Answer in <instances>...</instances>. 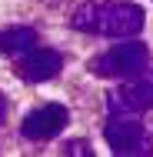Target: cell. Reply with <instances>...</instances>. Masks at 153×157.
Masks as SVG:
<instances>
[{
  "label": "cell",
  "mask_w": 153,
  "mask_h": 157,
  "mask_svg": "<svg viewBox=\"0 0 153 157\" xmlns=\"http://www.w3.org/2000/svg\"><path fill=\"white\" fill-rule=\"evenodd\" d=\"M70 27L103 37H133L143 27V10L137 3H80L70 13Z\"/></svg>",
  "instance_id": "obj_1"
},
{
  "label": "cell",
  "mask_w": 153,
  "mask_h": 157,
  "mask_svg": "<svg viewBox=\"0 0 153 157\" xmlns=\"http://www.w3.org/2000/svg\"><path fill=\"white\" fill-rule=\"evenodd\" d=\"M147 63H150L147 44H140V40H120L117 47H110V50H103L100 57H93L90 70L97 77L130 80V77H137L140 70H147Z\"/></svg>",
  "instance_id": "obj_2"
},
{
  "label": "cell",
  "mask_w": 153,
  "mask_h": 157,
  "mask_svg": "<svg viewBox=\"0 0 153 157\" xmlns=\"http://www.w3.org/2000/svg\"><path fill=\"white\" fill-rule=\"evenodd\" d=\"M103 137H107L110 151L120 157H143L153 151V140L147 134V127L133 114H113L107 121V127H103Z\"/></svg>",
  "instance_id": "obj_3"
},
{
  "label": "cell",
  "mask_w": 153,
  "mask_h": 157,
  "mask_svg": "<svg viewBox=\"0 0 153 157\" xmlns=\"http://www.w3.org/2000/svg\"><path fill=\"white\" fill-rule=\"evenodd\" d=\"M153 107V70H140L130 77V84L110 94V110L113 114H140Z\"/></svg>",
  "instance_id": "obj_4"
},
{
  "label": "cell",
  "mask_w": 153,
  "mask_h": 157,
  "mask_svg": "<svg viewBox=\"0 0 153 157\" xmlns=\"http://www.w3.org/2000/svg\"><path fill=\"white\" fill-rule=\"evenodd\" d=\"M67 121H70V114H67L63 104H43V107H37V110H30L24 117V137L50 140V137H57L67 127Z\"/></svg>",
  "instance_id": "obj_5"
},
{
  "label": "cell",
  "mask_w": 153,
  "mask_h": 157,
  "mask_svg": "<svg viewBox=\"0 0 153 157\" xmlns=\"http://www.w3.org/2000/svg\"><path fill=\"white\" fill-rule=\"evenodd\" d=\"M63 67V57L57 50H47V47H40V50H27L24 54V60L17 67V74L24 77V80H30V84H40V80H50V77H57Z\"/></svg>",
  "instance_id": "obj_6"
},
{
  "label": "cell",
  "mask_w": 153,
  "mask_h": 157,
  "mask_svg": "<svg viewBox=\"0 0 153 157\" xmlns=\"http://www.w3.org/2000/svg\"><path fill=\"white\" fill-rule=\"evenodd\" d=\"M33 44H37V33L30 27H13V30L0 33V54H10V57H20V54L33 50Z\"/></svg>",
  "instance_id": "obj_7"
},
{
  "label": "cell",
  "mask_w": 153,
  "mask_h": 157,
  "mask_svg": "<svg viewBox=\"0 0 153 157\" xmlns=\"http://www.w3.org/2000/svg\"><path fill=\"white\" fill-rule=\"evenodd\" d=\"M63 154H77V157H83V154H90V144H87V140H70V144L63 147Z\"/></svg>",
  "instance_id": "obj_8"
},
{
  "label": "cell",
  "mask_w": 153,
  "mask_h": 157,
  "mask_svg": "<svg viewBox=\"0 0 153 157\" xmlns=\"http://www.w3.org/2000/svg\"><path fill=\"white\" fill-rule=\"evenodd\" d=\"M7 117V100H3V94H0V121Z\"/></svg>",
  "instance_id": "obj_9"
}]
</instances>
